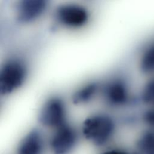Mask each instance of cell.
Wrapping results in <instances>:
<instances>
[{"label": "cell", "mask_w": 154, "mask_h": 154, "mask_svg": "<svg viewBox=\"0 0 154 154\" xmlns=\"http://www.w3.org/2000/svg\"><path fill=\"white\" fill-rule=\"evenodd\" d=\"M79 128L83 143L95 152L116 143L118 123L109 114H92L82 121Z\"/></svg>", "instance_id": "obj_1"}, {"label": "cell", "mask_w": 154, "mask_h": 154, "mask_svg": "<svg viewBox=\"0 0 154 154\" xmlns=\"http://www.w3.org/2000/svg\"><path fill=\"white\" fill-rule=\"evenodd\" d=\"M82 143L79 128L70 122L47 134L48 154H76Z\"/></svg>", "instance_id": "obj_2"}, {"label": "cell", "mask_w": 154, "mask_h": 154, "mask_svg": "<svg viewBox=\"0 0 154 154\" xmlns=\"http://www.w3.org/2000/svg\"><path fill=\"white\" fill-rule=\"evenodd\" d=\"M29 74L26 63L21 58L12 57L5 61L0 69V93L9 96L19 90L26 82Z\"/></svg>", "instance_id": "obj_3"}, {"label": "cell", "mask_w": 154, "mask_h": 154, "mask_svg": "<svg viewBox=\"0 0 154 154\" xmlns=\"http://www.w3.org/2000/svg\"><path fill=\"white\" fill-rule=\"evenodd\" d=\"M37 122L38 127L49 132L69 122L67 107L64 100L57 96L47 98L39 109Z\"/></svg>", "instance_id": "obj_4"}, {"label": "cell", "mask_w": 154, "mask_h": 154, "mask_svg": "<svg viewBox=\"0 0 154 154\" xmlns=\"http://www.w3.org/2000/svg\"><path fill=\"white\" fill-rule=\"evenodd\" d=\"M54 19L61 26L78 29L85 26L90 20V12L84 5L66 2L58 5L54 11Z\"/></svg>", "instance_id": "obj_5"}, {"label": "cell", "mask_w": 154, "mask_h": 154, "mask_svg": "<svg viewBox=\"0 0 154 154\" xmlns=\"http://www.w3.org/2000/svg\"><path fill=\"white\" fill-rule=\"evenodd\" d=\"M100 93L106 103L114 108L124 107L135 102L128 82L122 76L114 77L102 85Z\"/></svg>", "instance_id": "obj_6"}, {"label": "cell", "mask_w": 154, "mask_h": 154, "mask_svg": "<svg viewBox=\"0 0 154 154\" xmlns=\"http://www.w3.org/2000/svg\"><path fill=\"white\" fill-rule=\"evenodd\" d=\"M12 154H48L47 134L40 127L29 128L17 140Z\"/></svg>", "instance_id": "obj_7"}, {"label": "cell", "mask_w": 154, "mask_h": 154, "mask_svg": "<svg viewBox=\"0 0 154 154\" xmlns=\"http://www.w3.org/2000/svg\"><path fill=\"white\" fill-rule=\"evenodd\" d=\"M48 6L46 0H19L15 5V18L21 24L33 23L44 15Z\"/></svg>", "instance_id": "obj_8"}, {"label": "cell", "mask_w": 154, "mask_h": 154, "mask_svg": "<svg viewBox=\"0 0 154 154\" xmlns=\"http://www.w3.org/2000/svg\"><path fill=\"white\" fill-rule=\"evenodd\" d=\"M102 85L96 81H91L78 87L72 93V102L76 105L87 104L92 101L101 92Z\"/></svg>", "instance_id": "obj_9"}, {"label": "cell", "mask_w": 154, "mask_h": 154, "mask_svg": "<svg viewBox=\"0 0 154 154\" xmlns=\"http://www.w3.org/2000/svg\"><path fill=\"white\" fill-rule=\"evenodd\" d=\"M139 71L147 77L154 75V38L141 49L138 60Z\"/></svg>", "instance_id": "obj_10"}, {"label": "cell", "mask_w": 154, "mask_h": 154, "mask_svg": "<svg viewBox=\"0 0 154 154\" xmlns=\"http://www.w3.org/2000/svg\"><path fill=\"white\" fill-rule=\"evenodd\" d=\"M132 147L137 154H154V129L144 128L135 137Z\"/></svg>", "instance_id": "obj_11"}, {"label": "cell", "mask_w": 154, "mask_h": 154, "mask_svg": "<svg viewBox=\"0 0 154 154\" xmlns=\"http://www.w3.org/2000/svg\"><path fill=\"white\" fill-rule=\"evenodd\" d=\"M137 102L145 106H154V75L147 77L140 91Z\"/></svg>", "instance_id": "obj_12"}, {"label": "cell", "mask_w": 154, "mask_h": 154, "mask_svg": "<svg viewBox=\"0 0 154 154\" xmlns=\"http://www.w3.org/2000/svg\"><path fill=\"white\" fill-rule=\"evenodd\" d=\"M94 154H137L132 146L115 143L105 149L95 152Z\"/></svg>", "instance_id": "obj_13"}, {"label": "cell", "mask_w": 154, "mask_h": 154, "mask_svg": "<svg viewBox=\"0 0 154 154\" xmlns=\"http://www.w3.org/2000/svg\"><path fill=\"white\" fill-rule=\"evenodd\" d=\"M139 119L144 128L154 129V106H145L139 116Z\"/></svg>", "instance_id": "obj_14"}]
</instances>
